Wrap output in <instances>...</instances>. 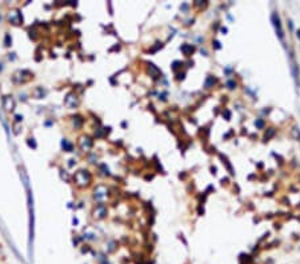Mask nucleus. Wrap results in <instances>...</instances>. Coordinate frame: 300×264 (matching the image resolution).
Instances as JSON below:
<instances>
[{"label":"nucleus","mask_w":300,"mask_h":264,"mask_svg":"<svg viewBox=\"0 0 300 264\" xmlns=\"http://www.w3.org/2000/svg\"><path fill=\"white\" fill-rule=\"evenodd\" d=\"M8 19L9 22L13 23V24H20L23 22V17H22V13H20L17 9H15V11H11L8 13Z\"/></svg>","instance_id":"obj_3"},{"label":"nucleus","mask_w":300,"mask_h":264,"mask_svg":"<svg viewBox=\"0 0 300 264\" xmlns=\"http://www.w3.org/2000/svg\"><path fill=\"white\" fill-rule=\"evenodd\" d=\"M228 86H229V88H233V86H235V84H233L232 82H228Z\"/></svg>","instance_id":"obj_8"},{"label":"nucleus","mask_w":300,"mask_h":264,"mask_svg":"<svg viewBox=\"0 0 300 264\" xmlns=\"http://www.w3.org/2000/svg\"><path fill=\"white\" fill-rule=\"evenodd\" d=\"M75 181H76V184H78V185H80V187H84V185H87L91 181L89 172L88 171H79V172H76Z\"/></svg>","instance_id":"obj_1"},{"label":"nucleus","mask_w":300,"mask_h":264,"mask_svg":"<svg viewBox=\"0 0 300 264\" xmlns=\"http://www.w3.org/2000/svg\"><path fill=\"white\" fill-rule=\"evenodd\" d=\"M91 146H92V142H91L89 138H87V142H84V139H82V142H80L82 150H88V148H91Z\"/></svg>","instance_id":"obj_6"},{"label":"nucleus","mask_w":300,"mask_h":264,"mask_svg":"<svg viewBox=\"0 0 300 264\" xmlns=\"http://www.w3.org/2000/svg\"><path fill=\"white\" fill-rule=\"evenodd\" d=\"M64 103H65V105H68L69 108H75L76 105H78V97H76L75 93H68L67 97H65V100H64Z\"/></svg>","instance_id":"obj_4"},{"label":"nucleus","mask_w":300,"mask_h":264,"mask_svg":"<svg viewBox=\"0 0 300 264\" xmlns=\"http://www.w3.org/2000/svg\"><path fill=\"white\" fill-rule=\"evenodd\" d=\"M97 209H99V212H97V213H99V215H97V217H103L104 213H106V208H104V207H99Z\"/></svg>","instance_id":"obj_7"},{"label":"nucleus","mask_w":300,"mask_h":264,"mask_svg":"<svg viewBox=\"0 0 300 264\" xmlns=\"http://www.w3.org/2000/svg\"><path fill=\"white\" fill-rule=\"evenodd\" d=\"M3 107L5 111H11L15 107V101H13L12 96H4L3 97Z\"/></svg>","instance_id":"obj_5"},{"label":"nucleus","mask_w":300,"mask_h":264,"mask_svg":"<svg viewBox=\"0 0 300 264\" xmlns=\"http://www.w3.org/2000/svg\"><path fill=\"white\" fill-rule=\"evenodd\" d=\"M272 23H274V27L276 30V33L280 40L284 39V33H283V28H281V23H280V19H279V15L276 12L272 13Z\"/></svg>","instance_id":"obj_2"}]
</instances>
